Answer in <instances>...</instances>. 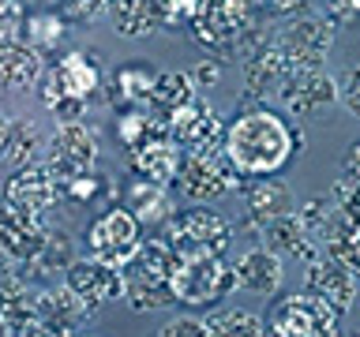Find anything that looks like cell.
I'll return each mask as SVG.
<instances>
[{
  "label": "cell",
  "mask_w": 360,
  "mask_h": 337,
  "mask_svg": "<svg viewBox=\"0 0 360 337\" xmlns=\"http://www.w3.org/2000/svg\"><path fill=\"white\" fill-rule=\"evenodd\" d=\"M304 146V135L270 109L240 112L221 139V154L240 176H274Z\"/></svg>",
  "instance_id": "cell-1"
},
{
  "label": "cell",
  "mask_w": 360,
  "mask_h": 337,
  "mask_svg": "<svg viewBox=\"0 0 360 337\" xmlns=\"http://www.w3.org/2000/svg\"><path fill=\"white\" fill-rule=\"evenodd\" d=\"M173 270H176V251L165 240H143L135 255L120 266L124 277V300L135 311H154L173 300Z\"/></svg>",
  "instance_id": "cell-2"
},
{
  "label": "cell",
  "mask_w": 360,
  "mask_h": 337,
  "mask_svg": "<svg viewBox=\"0 0 360 337\" xmlns=\"http://www.w3.org/2000/svg\"><path fill=\"white\" fill-rule=\"evenodd\" d=\"M162 240L176 251V258L188 255H225L233 240L229 221L218 218L214 210H176L165 218V236Z\"/></svg>",
  "instance_id": "cell-3"
},
{
  "label": "cell",
  "mask_w": 360,
  "mask_h": 337,
  "mask_svg": "<svg viewBox=\"0 0 360 337\" xmlns=\"http://www.w3.org/2000/svg\"><path fill=\"white\" fill-rule=\"evenodd\" d=\"M236 289L233 266L221 263V255H188L176 258L173 270V300L188 303V308H202Z\"/></svg>",
  "instance_id": "cell-4"
},
{
  "label": "cell",
  "mask_w": 360,
  "mask_h": 337,
  "mask_svg": "<svg viewBox=\"0 0 360 337\" xmlns=\"http://www.w3.org/2000/svg\"><path fill=\"white\" fill-rule=\"evenodd\" d=\"M266 333L274 337H330L338 333V311L315 292H297L285 296L270 311Z\"/></svg>",
  "instance_id": "cell-5"
},
{
  "label": "cell",
  "mask_w": 360,
  "mask_h": 337,
  "mask_svg": "<svg viewBox=\"0 0 360 337\" xmlns=\"http://www.w3.org/2000/svg\"><path fill=\"white\" fill-rule=\"evenodd\" d=\"M98 161V131L83 120H68L53 131L49 146H45V165L53 168V176L60 180V187L68 180L90 173V165Z\"/></svg>",
  "instance_id": "cell-6"
},
{
  "label": "cell",
  "mask_w": 360,
  "mask_h": 337,
  "mask_svg": "<svg viewBox=\"0 0 360 337\" xmlns=\"http://www.w3.org/2000/svg\"><path fill=\"white\" fill-rule=\"evenodd\" d=\"M139 244H143L139 240V221H135V213L128 206H109L101 218L90 221V229H86L90 255L105 266H117V270L135 255Z\"/></svg>",
  "instance_id": "cell-7"
},
{
  "label": "cell",
  "mask_w": 360,
  "mask_h": 337,
  "mask_svg": "<svg viewBox=\"0 0 360 337\" xmlns=\"http://www.w3.org/2000/svg\"><path fill=\"white\" fill-rule=\"evenodd\" d=\"M236 168L225 161V154L214 150H191L184 154V165L176 173V187L184 191L191 202H214L221 195H229L236 187Z\"/></svg>",
  "instance_id": "cell-8"
},
{
  "label": "cell",
  "mask_w": 360,
  "mask_h": 337,
  "mask_svg": "<svg viewBox=\"0 0 360 337\" xmlns=\"http://www.w3.org/2000/svg\"><path fill=\"white\" fill-rule=\"evenodd\" d=\"M45 240H49V229H45L41 213L11 206V202L0 206V255H4L8 263L30 266L34 258L41 255Z\"/></svg>",
  "instance_id": "cell-9"
},
{
  "label": "cell",
  "mask_w": 360,
  "mask_h": 337,
  "mask_svg": "<svg viewBox=\"0 0 360 337\" xmlns=\"http://www.w3.org/2000/svg\"><path fill=\"white\" fill-rule=\"evenodd\" d=\"M278 45L285 49L292 72H297V67H323L326 53H330V45H334V30H330V22L319 19V15H304V19H292L289 27L281 30Z\"/></svg>",
  "instance_id": "cell-10"
},
{
  "label": "cell",
  "mask_w": 360,
  "mask_h": 337,
  "mask_svg": "<svg viewBox=\"0 0 360 337\" xmlns=\"http://www.w3.org/2000/svg\"><path fill=\"white\" fill-rule=\"evenodd\" d=\"M169 135L191 154V150H214L218 139H225V128H221L218 109L207 105L202 98H195V101L169 112Z\"/></svg>",
  "instance_id": "cell-11"
},
{
  "label": "cell",
  "mask_w": 360,
  "mask_h": 337,
  "mask_svg": "<svg viewBox=\"0 0 360 337\" xmlns=\"http://www.w3.org/2000/svg\"><path fill=\"white\" fill-rule=\"evenodd\" d=\"M64 285L72 289L90 311L101 308V303H109V300H117V296H124V277H120V270L98 263L94 255H90V258H72Z\"/></svg>",
  "instance_id": "cell-12"
},
{
  "label": "cell",
  "mask_w": 360,
  "mask_h": 337,
  "mask_svg": "<svg viewBox=\"0 0 360 337\" xmlns=\"http://www.w3.org/2000/svg\"><path fill=\"white\" fill-rule=\"evenodd\" d=\"M278 94H281V105H285L292 117H304V112L334 105L338 83H334V75L323 72V67H297V72L285 75V83L278 86Z\"/></svg>",
  "instance_id": "cell-13"
},
{
  "label": "cell",
  "mask_w": 360,
  "mask_h": 337,
  "mask_svg": "<svg viewBox=\"0 0 360 337\" xmlns=\"http://www.w3.org/2000/svg\"><path fill=\"white\" fill-rule=\"evenodd\" d=\"M56 199H60V180L53 176V168L45 165V161H34V165L15 168L11 180H8V191H4V202L22 206V210H30V213H45Z\"/></svg>",
  "instance_id": "cell-14"
},
{
  "label": "cell",
  "mask_w": 360,
  "mask_h": 337,
  "mask_svg": "<svg viewBox=\"0 0 360 337\" xmlns=\"http://www.w3.org/2000/svg\"><path fill=\"white\" fill-rule=\"evenodd\" d=\"M38 300V315H41V333H79L90 319V308L75 296L68 285H53L34 292Z\"/></svg>",
  "instance_id": "cell-15"
},
{
  "label": "cell",
  "mask_w": 360,
  "mask_h": 337,
  "mask_svg": "<svg viewBox=\"0 0 360 337\" xmlns=\"http://www.w3.org/2000/svg\"><path fill=\"white\" fill-rule=\"evenodd\" d=\"M308 292H315L319 300H326L338 315H345L356 300V274L338 258H315L308 270Z\"/></svg>",
  "instance_id": "cell-16"
},
{
  "label": "cell",
  "mask_w": 360,
  "mask_h": 337,
  "mask_svg": "<svg viewBox=\"0 0 360 337\" xmlns=\"http://www.w3.org/2000/svg\"><path fill=\"white\" fill-rule=\"evenodd\" d=\"M41 333L38 300L27 289V281H4L0 285V337H27Z\"/></svg>",
  "instance_id": "cell-17"
},
{
  "label": "cell",
  "mask_w": 360,
  "mask_h": 337,
  "mask_svg": "<svg viewBox=\"0 0 360 337\" xmlns=\"http://www.w3.org/2000/svg\"><path fill=\"white\" fill-rule=\"evenodd\" d=\"M233 277H236V289H248V292H259V296H270V292L281 289V255L270 251V247H252L236 258L233 266Z\"/></svg>",
  "instance_id": "cell-18"
},
{
  "label": "cell",
  "mask_w": 360,
  "mask_h": 337,
  "mask_svg": "<svg viewBox=\"0 0 360 337\" xmlns=\"http://www.w3.org/2000/svg\"><path fill=\"white\" fill-rule=\"evenodd\" d=\"M263 240L270 251H278V255H289V258H300V263H315L323 251V240H315V236L304 229V221L297 218V210L285 213V218H278V221H270L266 229H263Z\"/></svg>",
  "instance_id": "cell-19"
},
{
  "label": "cell",
  "mask_w": 360,
  "mask_h": 337,
  "mask_svg": "<svg viewBox=\"0 0 360 337\" xmlns=\"http://www.w3.org/2000/svg\"><path fill=\"white\" fill-rule=\"evenodd\" d=\"M131 161H135V173L154 180V184H176V173L184 165V146H180L173 135H162V139H150L139 150H131Z\"/></svg>",
  "instance_id": "cell-20"
},
{
  "label": "cell",
  "mask_w": 360,
  "mask_h": 337,
  "mask_svg": "<svg viewBox=\"0 0 360 337\" xmlns=\"http://www.w3.org/2000/svg\"><path fill=\"white\" fill-rule=\"evenodd\" d=\"M289 72H292L289 56L278 45V38L274 41H259L244 60V79H248V86H252V94H266L270 86H281Z\"/></svg>",
  "instance_id": "cell-21"
},
{
  "label": "cell",
  "mask_w": 360,
  "mask_h": 337,
  "mask_svg": "<svg viewBox=\"0 0 360 337\" xmlns=\"http://www.w3.org/2000/svg\"><path fill=\"white\" fill-rule=\"evenodd\" d=\"M41 53L27 41L0 45V90H30L41 79Z\"/></svg>",
  "instance_id": "cell-22"
},
{
  "label": "cell",
  "mask_w": 360,
  "mask_h": 337,
  "mask_svg": "<svg viewBox=\"0 0 360 337\" xmlns=\"http://www.w3.org/2000/svg\"><path fill=\"white\" fill-rule=\"evenodd\" d=\"M285 213H292L289 184H281V180H259V184L248 191V221H252V229L263 232L270 221L285 218Z\"/></svg>",
  "instance_id": "cell-23"
},
{
  "label": "cell",
  "mask_w": 360,
  "mask_h": 337,
  "mask_svg": "<svg viewBox=\"0 0 360 337\" xmlns=\"http://www.w3.org/2000/svg\"><path fill=\"white\" fill-rule=\"evenodd\" d=\"M124 206L135 213V221H165L173 213V202L165 195V184H154L146 176H135L128 187H124Z\"/></svg>",
  "instance_id": "cell-24"
},
{
  "label": "cell",
  "mask_w": 360,
  "mask_h": 337,
  "mask_svg": "<svg viewBox=\"0 0 360 337\" xmlns=\"http://www.w3.org/2000/svg\"><path fill=\"white\" fill-rule=\"evenodd\" d=\"M98 56L94 53H68L60 64L53 67V75H56V83H60L68 94H75V98H83L90 101V94L101 86V72H98Z\"/></svg>",
  "instance_id": "cell-25"
},
{
  "label": "cell",
  "mask_w": 360,
  "mask_h": 337,
  "mask_svg": "<svg viewBox=\"0 0 360 337\" xmlns=\"http://www.w3.org/2000/svg\"><path fill=\"white\" fill-rule=\"evenodd\" d=\"M202 330L210 337H259V333H266V322L259 319L255 311L225 308V311L207 315V319H202Z\"/></svg>",
  "instance_id": "cell-26"
},
{
  "label": "cell",
  "mask_w": 360,
  "mask_h": 337,
  "mask_svg": "<svg viewBox=\"0 0 360 337\" xmlns=\"http://www.w3.org/2000/svg\"><path fill=\"white\" fill-rule=\"evenodd\" d=\"M195 98H199V86H195V79H191V72H165V75H158L154 94H150V101L158 109H165V112L188 105V101H195Z\"/></svg>",
  "instance_id": "cell-27"
},
{
  "label": "cell",
  "mask_w": 360,
  "mask_h": 337,
  "mask_svg": "<svg viewBox=\"0 0 360 337\" xmlns=\"http://www.w3.org/2000/svg\"><path fill=\"white\" fill-rule=\"evenodd\" d=\"M158 83V72H150L146 64H124L112 75V86H117V98L124 105H139V101H150Z\"/></svg>",
  "instance_id": "cell-28"
},
{
  "label": "cell",
  "mask_w": 360,
  "mask_h": 337,
  "mask_svg": "<svg viewBox=\"0 0 360 337\" xmlns=\"http://www.w3.org/2000/svg\"><path fill=\"white\" fill-rule=\"evenodd\" d=\"M64 34H68L64 19L56 15V11H34V15H27V22H22V41H27L30 49H38V53L56 49Z\"/></svg>",
  "instance_id": "cell-29"
},
{
  "label": "cell",
  "mask_w": 360,
  "mask_h": 337,
  "mask_svg": "<svg viewBox=\"0 0 360 337\" xmlns=\"http://www.w3.org/2000/svg\"><path fill=\"white\" fill-rule=\"evenodd\" d=\"M38 150H45L38 128H34L30 120H11V135H8V146H4L8 161L15 165V168L34 165V161H38Z\"/></svg>",
  "instance_id": "cell-30"
},
{
  "label": "cell",
  "mask_w": 360,
  "mask_h": 337,
  "mask_svg": "<svg viewBox=\"0 0 360 337\" xmlns=\"http://www.w3.org/2000/svg\"><path fill=\"white\" fill-rule=\"evenodd\" d=\"M68 266H72V236L49 229V240H45L41 255L34 258L27 270H30L34 277H49V274H56V270H68Z\"/></svg>",
  "instance_id": "cell-31"
},
{
  "label": "cell",
  "mask_w": 360,
  "mask_h": 337,
  "mask_svg": "<svg viewBox=\"0 0 360 337\" xmlns=\"http://www.w3.org/2000/svg\"><path fill=\"white\" fill-rule=\"evenodd\" d=\"M41 105L49 109L53 117H60V120L68 124V120H83L86 101H83V98H75V94H68V90L56 83V75H53V72H45V83H41Z\"/></svg>",
  "instance_id": "cell-32"
},
{
  "label": "cell",
  "mask_w": 360,
  "mask_h": 337,
  "mask_svg": "<svg viewBox=\"0 0 360 337\" xmlns=\"http://www.w3.org/2000/svg\"><path fill=\"white\" fill-rule=\"evenodd\" d=\"M112 184L105 176H98V173H83V176H75V180H68V184L60 187V199L68 202H94L101 195H109Z\"/></svg>",
  "instance_id": "cell-33"
},
{
  "label": "cell",
  "mask_w": 360,
  "mask_h": 337,
  "mask_svg": "<svg viewBox=\"0 0 360 337\" xmlns=\"http://www.w3.org/2000/svg\"><path fill=\"white\" fill-rule=\"evenodd\" d=\"M22 4L19 0H0V45H15L22 41Z\"/></svg>",
  "instance_id": "cell-34"
},
{
  "label": "cell",
  "mask_w": 360,
  "mask_h": 337,
  "mask_svg": "<svg viewBox=\"0 0 360 337\" xmlns=\"http://www.w3.org/2000/svg\"><path fill=\"white\" fill-rule=\"evenodd\" d=\"M338 98H342V105L353 112V117H360V67H353V72L345 75V83L338 86Z\"/></svg>",
  "instance_id": "cell-35"
},
{
  "label": "cell",
  "mask_w": 360,
  "mask_h": 337,
  "mask_svg": "<svg viewBox=\"0 0 360 337\" xmlns=\"http://www.w3.org/2000/svg\"><path fill=\"white\" fill-rule=\"evenodd\" d=\"M158 333L162 337H195V333H207V330H202V319H173V322H165Z\"/></svg>",
  "instance_id": "cell-36"
},
{
  "label": "cell",
  "mask_w": 360,
  "mask_h": 337,
  "mask_svg": "<svg viewBox=\"0 0 360 337\" xmlns=\"http://www.w3.org/2000/svg\"><path fill=\"white\" fill-rule=\"evenodd\" d=\"M345 180L349 184H360V143L345 154Z\"/></svg>",
  "instance_id": "cell-37"
},
{
  "label": "cell",
  "mask_w": 360,
  "mask_h": 337,
  "mask_svg": "<svg viewBox=\"0 0 360 337\" xmlns=\"http://www.w3.org/2000/svg\"><path fill=\"white\" fill-rule=\"evenodd\" d=\"M330 11L338 19H353L360 15V0H330Z\"/></svg>",
  "instance_id": "cell-38"
},
{
  "label": "cell",
  "mask_w": 360,
  "mask_h": 337,
  "mask_svg": "<svg viewBox=\"0 0 360 337\" xmlns=\"http://www.w3.org/2000/svg\"><path fill=\"white\" fill-rule=\"evenodd\" d=\"M191 79H195V86L202 90L207 83H214V79H218V64H207V60H202L195 72H191Z\"/></svg>",
  "instance_id": "cell-39"
},
{
  "label": "cell",
  "mask_w": 360,
  "mask_h": 337,
  "mask_svg": "<svg viewBox=\"0 0 360 337\" xmlns=\"http://www.w3.org/2000/svg\"><path fill=\"white\" fill-rule=\"evenodd\" d=\"M49 4H64L68 11H75V15H90V11H94L90 0H49Z\"/></svg>",
  "instance_id": "cell-40"
},
{
  "label": "cell",
  "mask_w": 360,
  "mask_h": 337,
  "mask_svg": "<svg viewBox=\"0 0 360 337\" xmlns=\"http://www.w3.org/2000/svg\"><path fill=\"white\" fill-rule=\"evenodd\" d=\"M8 135H11V120L0 112V157H4V146H8Z\"/></svg>",
  "instance_id": "cell-41"
},
{
  "label": "cell",
  "mask_w": 360,
  "mask_h": 337,
  "mask_svg": "<svg viewBox=\"0 0 360 337\" xmlns=\"http://www.w3.org/2000/svg\"><path fill=\"white\" fill-rule=\"evenodd\" d=\"M266 4H274L281 11H289V8H300V4H308V0H266Z\"/></svg>",
  "instance_id": "cell-42"
}]
</instances>
